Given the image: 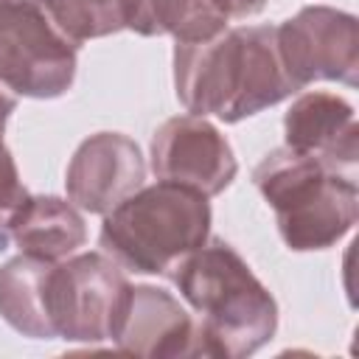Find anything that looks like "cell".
Wrapping results in <instances>:
<instances>
[{
	"mask_svg": "<svg viewBox=\"0 0 359 359\" xmlns=\"http://www.w3.org/2000/svg\"><path fill=\"white\" fill-rule=\"evenodd\" d=\"M280 62L294 84L306 90L311 81H359V22L353 14L331 6H306L294 17L275 25Z\"/></svg>",
	"mask_w": 359,
	"mask_h": 359,
	"instance_id": "obj_7",
	"label": "cell"
},
{
	"mask_svg": "<svg viewBox=\"0 0 359 359\" xmlns=\"http://www.w3.org/2000/svg\"><path fill=\"white\" fill-rule=\"evenodd\" d=\"M151 171L157 180L219 196L238 171L227 137L202 115H177L151 135Z\"/></svg>",
	"mask_w": 359,
	"mask_h": 359,
	"instance_id": "obj_8",
	"label": "cell"
},
{
	"mask_svg": "<svg viewBox=\"0 0 359 359\" xmlns=\"http://www.w3.org/2000/svg\"><path fill=\"white\" fill-rule=\"evenodd\" d=\"M109 342L123 353L151 359L196 356V323L174 294L140 283L129 289Z\"/></svg>",
	"mask_w": 359,
	"mask_h": 359,
	"instance_id": "obj_10",
	"label": "cell"
},
{
	"mask_svg": "<svg viewBox=\"0 0 359 359\" xmlns=\"http://www.w3.org/2000/svg\"><path fill=\"white\" fill-rule=\"evenodd\" d=\"M132 283L107 252H81L56 261L48 283V309L65 342H109Z\"/></svg>",
	"mask_w": 359,
	"mask_h": 359,
	"instance_id": "obj_6",
	"label": "cell"
},
{
	"mask_svg": "<svg viewBox=\"0 0 359 359\" xmlns=\"http://www.w3.org/2000/svg\"><path fill=\"white\" fill-rule=\"evenodd\" d=\"M174 90L188 115L238 123L294 95L275 25L224 28L213 39L174 45Z\"/></svg>",
	"mask_w": 359,
	"mask_h": 359,
	"instance_id": "obj_1",
	"label": "cell"
},
{
	"mask_svg": "<svg viewBox=\"0 0 359 359\" xmlns=\"http://www.w3.org/2000/svg\"><path fill=\"white\" fill-rule=\"evenodd\" d=\"M126 28L140 36H174L177 45H191L230 28V11L224 0H132Z\"/></svg>",
	"mask_w": 359,
	"mask_h": 359,
	"instance_id": "obj_14",
	"label": "cell"
},
{
	"mask_svg": "<svg viewBox=\"0 0 359 359\" xmlns=\"http://www.w3.org/2000/svg\"><path fill=\"white\" fill-rule=\"evenodd\" d=\"M252 182L275 210L278 233L292 252L328 250L359 219L356 177L286 146L255 165Z\"/></svg>",
	"mask_w": 359,
	"mask_h": 359,
	"instance_id": "obj_4",
	"label": "cell"
},
{
	"mask_svg": "<svg viewBox=\"0 0 359 359\" xmlns=\"http://www.w3.org/2000/svg\"><path fill=\"white\" fill-rule=\"evenodd\" d=\"M146 180L140 146L121 132H98L79 143L65 171L67 199L87 213H109Z\"/></svg>",
	"mask_w": 359,
	"mask_h": 359,
	"instance_id": "obj_9",
	"label": "cell"
},
{
	"mask_svg": "<svg viewBox=\"0 0 359 359\" xmlns=\"http://www.w3.org/2000/svg\"><path fill=\"white\" fill-rule=\"evenodd\" d=\"M286 149L323 160L325 165L351 174L359 160V126L353 107L328 90H311L292 101L283 115Z\"/></svg>",
	"mask_w": 359,
	"mask_h": 359,
	"instance_id": "obj_11",
	"label": "cell"
},
{
	"mask_svg": "<svg viewBox=\"0 0 359 359\" xmlns=\"http://www.w3.org/2000/svg\"><path fill=\"white\" fill-rule=\"evenodd\" d=\"M79 48L36 0H0V84L25 98H59L76 81Z\"/></svg>",
	"mask_w": 359,
	"mask_h": 359,
	"instance_id": "obj_5",
	"label": "cell"
},
{
	"mask_svg": "<svg viewBox=\"0 0 359 359\" xmlns=\"http://www.w3.org/2000/svg\"><path fill=\"white\" fill-rule=\"evenodd\" d=\"M36 3L76 48L87 39H101L123 31L132 8V0H36Z\"/></svg>",
	"mask_w": 359,
	"mask_h": 359,
	"instance_id": "obj_15",
	"label": "cell"
},
{
	"mask_svg": "<svg viewBox=\"0 0 359 359\" xmlns=\"http://www.w3.org/2000/svg\"><path fill=\"white\" fill-rule=\"evenodd\" d=\"M56 261L14 255L0 266V317L22 337L56 339L48 309V283Z\"/></svg>",
	"mask_w": 359,
	"mask_h": 359,
	"instance_id": "obj_13",
	"label": "cell"
},
{
	"mask_svg": "<svg viewBox=\"0 0 359 359\" xmlns=\"http://www.w3.org/2000/svg\"><path fill=\"white\" fill-rule=\"evenodd\" d=\"M171 280L199 314L196 356L244 359L275 337L278 303L227 241L208 238Z\"/></svg>",
	"mask_w": 359,
	"mask_h": 359,
	"instance_id": "obj_2",
	"label": "cell"
},
{
	"mask_svg": "<svg viewBox=\"0 0 359 359\" xmlns=\"http://www.w3.org/2000/svg\"><path fill=\"white\" fill-rule=\"evenodd\" d=\"M17 109V95L0 84V140H3V132H6V121L11 118V112Z\"/></svg>",
	"mask_w": 359,
	"mask_h": 359,
	"instance_id": "obj_18",
	"label": "cell"
},
{
	"mask_svg": "<svg viewBox=\"0 0 359 359\" xmlns=\"http://www.w3.org/2000/svg\"><path fill=\"white\" fill-rule=\"evenodd\" d=\"M28 199V191L20 180L17 163L8 151V146L0 140V230L8 227L11 216L20 210V205Z\"/></svg>",
	"mask_w": 359,
	"mask_h": 359,
	"instance_id": "obj_16",
	"label": "cell"
},
{
	"mask_svg": "<svg viewBox=\"0 0 359 359\" xmlns=\"http://www.w3.org/2000/svg\"><path fill=\"white\" fill-rule=\"evenodd\" d=\"M210 222L208 196L157 180L104 213L98 247L129 272L174 278L180 264L210 238Z\"/></svg>",
	"mask_w": 359,
	"mask_h": 359,
	"instance_id": "obj_3",
	"label": "cell"
},
{
	"mask_svg": "<svg viewBox=\"0 0 359 359\" xmlns=\"http://www.w3.org/2000/svg\"><path fill=\"white\" fill-rule=\"evenodd\" d=\"M224 6L230 11V20H244V17L258 14L266 6V0H224Z\"/></svg>",
	"mask_w": 359,
	"mask_h": 359,
	"instance_id": "obj_17",
	"label": "cell"
},
{
	"mask_svg": "<svg viewBox=\"0 0 359 359\" xmlns=\"http://www.w3.org/2000/svg\"><path fill=\"white\" fill-rule=\"evenodd\" d=\"M6 238L22 255L42 261H65L87 241V227L79 208L53 194H36L20 205L6 227Z\"/></svg>",
	"mask_w": 359,
	"mask_h": 359,
	"instance_id": "obj_12",
	"label": "cell"
}]
</instances>
